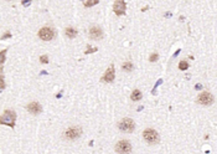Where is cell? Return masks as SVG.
<instances>
[{
  "label": "cell",
  "mask_w": 217,
  "mask_h": 154,
  "mask_svg": "<svg viewBox=\"0 0 217 154\" xmlns=\"http://www.w3.org/2000/svg\"><path fill=\"white\" fill-rule=\"evenodd\" d=\"M5 88V81H4V76L0 75V91H3Z\"/></svg>",
  "instance_id": "19"
},
{
  "label": "cell",
  "mask_w": 217,
  "mask_h": 154,
  "mask_svg": "<svg viewBox=\"0 0 217 154\" xmlns=\"http://www.w3.org/2000/svg\"><path fill=\"white\" fill-rule=\"evenodd\" d=\"M142 98H143V93L139 91V89L135 88L134 91L132 92V95H130V99H132L133 102H137V101H140Z\"/></svg>",
  "instance_id": "13"
},
{
  "label": "cell",
  "mask_w": 217,
  "mask_h": 154,
  "mask_svg": "<svg viewBox=\"0 0 217 154\" xmlns=\"http://www.w3.org/2000/svg\"><path fill=\"white\" fill-rule=\"evenodd\" d=\"M179 70H181V71H186V70H189V62L187 61H181L180 63H179Z\"/></svg>",
  "instance_id": "17"
},
{
  "label": "cell",
  "mask_w": 217,
  "mask_h": 154,
  "mask_svg": "<svg viewBox=\"0 0 217 154\" xmlns=\"http://www.w3.org/2000/svg\"><path fill=\"white\" fill-rule=\"evenodd\" d=\"M122 69H123V71H125V72H130L134 69V66H133V63L130 61H125L123 65H122Z\"/></svg>",
  "instance_id": "14"
},
{
  "label": "cell",
  "mask_w": 217,
  "mask_h": 154,
  "mask_svg": "<svg viewBox=\"0 0 217 154\" xmlns=\"http://www.w3.org/2000/svg\"><path fill=\"white\" fill-rule=\"evenodd\" d=\"M26 109H28V112H30L31 114H38V113H41L42 111V106L38 103V102H31V103H29L28 106H26Z\"/></svg>",
  "instance_id": "11"
},
{
  "label": "cell",
  "mask_w": 217,
  "mask_h": 154,
  "mask_svg": "<svg viewBox=\"0 0 217 154\" xmlns=\"http://www.w3.org/2000/svg\"><path fill=\"white\" fill-rule=\"evenodd\" d=\"M97 50H98L97 47H87V50L85 51V54L87 55V54H91V52H96Z\"/></svg>",
  "instance_id": "21"
},
{
  "label": "cell",
  "mask_w": 217,
  "mask_h": 154,
  "mask_svg": "<svg viewBox=\"0 0 217 154\" xmlns=\"http://www.w3.org/2000/svg\"><path fill=\"white\" fill-rule=\"evenodd\" d=\"M77 34H78V31L75 29V28H66L65 29V35L68 37V38H75L76 36H77Z\"/></svg>",
  "instance_id": "12"
},
{
  "label": "cell",
  "mask_w": 217,
  "mask_h": 154,
  "mask_svg": "<svg viewBox=\"0 0 217 154\" xmlns=\"http://www.w3.org/2000/svg\"><path fill=\"white\" fill-rule=\"evenodd\" d=\"M82 128L81 127H70V128H67V129L63 133V137L66 139H68V140H76L78 139L81 136H82Z\"/></svg>",
  "instance_id": "3"
},
{
  "label": "cell",
  "mask_w": 217,
  "mask_h": 154,
  "mask_svg": "<svg viewBox=\"0 0 217 154\" xmlns=\"http://www.w3.org/2000/svg\"><path fill=\"white\" fill-rule=\"evenodd\" d=\"M143 138L144 140L148 143V144H150V146H154V144H158L160 142V136L159 133L153 129V128H146V129L143 132Z\"/></svg>",
  "instance_id": "2"
},
{
  "label": "cell",
  "mask_w": 217,
  "mask_h": 154,
  "mask_svg": "<svg viewBox=\"0 0 217 154\" xmlns=\"http://www.w3.org/2000/svg\"><path fill=\"white\" fill-rule=\"evenodd\" d=\"M117 154H130L132 153V144L128 140H119L114 147Z\"/></svg>",
  "instance_id": "6"
},
{
  "label": "cell",
  "mask_w": 217,
  "mask_h": 154,
  "mask_svg": "<svg viewBox=\"0 0 217 154\" xmlns=\"http://www.w3.org/2000/svg\"><path fill=\"white\" fill-rule=\"evenodd\" d=\"M115 79V70H114V65L112 63V65L107 69V71L104 72V75L102 76V79L101 81L104 82V83H112Z\"/></svg>",
  "instance_id": "8"
},
{
  "label": "cell",
  "mask_w": 217,
  "mask_h": 154,
  "mask_svg": "<svg viewBox=\"0 0 217 154\" xmlns=\"http://www.w3.org/2000/svg\"><path fill=\"white\" fill-rule=\"evenodd\" d=\"M158 60H159V54H156V52L152 54L150 57H149V61H150V62H155V61H158Z\"/></svg>",
  "instance_id": "18"
},
{
  "label": "cell",
  "mask_w": 217,
  "mask_h": 154,
  "mask_svg": "<svg viewBox=\"0 0 217 154\" xmlns=\"http://www.w3.org/2000/svg\"><path fill=\"white\" fill-rule=\"evenodd\" d=\"M16 123V112L14 109H5L4 113L0 116V124L8 126L10 128H15Z\"/></svg>",
  "instance_id": "1"
},
{
  "label": "cell",
  "mask_w": 217,
  "mask_h": 154,
  "mask_svg": "<svg viewBox=\"0 0 217 154\" xmlns=\"http://www.w3.org/2000/svg\"><path fill=\"white\" fill-rule=\"evenodd\" d=\"M6 51H8V49L0 51V65H3V63L5 62V60H6Z\"/></svg>",
  "instance_id": "16"
},
{
  "label": "cell",
  "mask_w": 217,
  "mask_h": 154,
  "mask_svg": "<svg viewBox=\"0 0 217 154\" xmlns=\"http://www.w3.org/2000/svg\"><path fill=\"white\" fill-rule=\"evenodd\" d=\"M89 34V37L92 40H101L103 37V30L99 28V26H92L88 31Z\"/></svg>",
  "instance_id": "10"
},
{
  "label": "cell",
  "mask_w": 217,
  "mask_h": 154,
  "mask_svg": "<svg viewBox=\"0 0 217 154\" xmlns=\"http://www.w3.org/2000/svg\"><path fill=\"white\" fill-rule=\"evenodd\" d=\"M40 62L41 63H48V57H47V55H42V56H40Z\"/></svg>",
  "instance_id": "20"
},
{
  "label": "cell",
  "mask_w": 217,
  "mask_h": 154,
  "mask_svg": "<svg viewBox=\"0 0 217 154\" xmlns=\"http://www.w3.org/2000/svg\"><path fill=\"white\" fill-rule=\"evenodd\" d=\"M118 128L124 133H133L135 129V123L132 118H123L118 123Z\"/></svg>",
  "instance_id": "4"
},
{
  "label": "cell",
  "mask_w": 217,
  "mask_h": 154,
  "mask_svg": "<svg viewBox=\"0 0 217 154\" xmlns=\"http://www.w3.org/2000/svg\"><path fill=\"white\" fill-rule=\"evenodd\" d=\"M99 2L98 0H86V2L83 3L85 8H91V6H94V5H97Z\"/></svg>",
  "instance_id": "15"
},
{
  "label": "cell",
  "mask_w": 217,
  "mask_h": 154,
  "mask_svg": "<svg viewBox=\"0 0 217 154\" xmlns=\"http://www.w3.org/2000/svg\"><path fill=\"white\" fill-rule=\"evenodd\" d=\"M37 35H38V37L41 38V40H44V41H51L52 38L55 37L56 32H55V30H53L52 28L44 26V28L40 29V31L37 32Z\"/></svg>",
  "instance_id": "5"
},
{
  "label": "cell",
  "mask_w": 217,
  "mask_h": 154,
  "mask_svg": "<svg viewBox=\"0 0 217 154\" xmlns=\"http://www.w3.org/2000/svg\"><path fill=\"white\" fill-rule=\"evenodd\" d=\"M11 37V32L10 31H6L2 37H0V40H5V38H10Z\"/></svg>",
  "instance_id": "22"
},
{
  "label": "cell",
  "mask_w": 217,
  "mask_h": 154,
  "mask_svg": "<svg viewBox=\"0 0 217 154\" xmlns=\"http://www.w3.org/2000/svg\"><path fill=\"white\" fill-rule=\"evenodd\" d=\"M125 10H127V3L123 2V0H117L113 4V11L114 14L118 16H122L125 14Z\"/></svg>",
  "instance_id": "9"
},
{
  "label": "cell",
  "mask_w": 217,
  "mask_h": 154,
  "mask_svg": "<svg viewBox=\"0 0 217 154\" xmlns=\"http://www.w3.org/2000/svg\"><path fill=\"white\" fill-rule=\"evenodd\" d=\"M197 103H200L202 106H211L213 103V96H212V93H210L207 91L200 93L199 97H197Z\"/></svg>",
  "instance_id": "7"
}]
</instances>
